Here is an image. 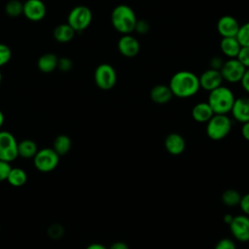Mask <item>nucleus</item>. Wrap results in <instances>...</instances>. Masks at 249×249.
<instances>
[{
	"label": "nucleus",
	"mask_w": 249,
	"mask_h": 249,
	"mask_svg": "<svg viewBox=\"0 0 249 249\" xmlns=\"http://www.w3.org/2000/svg\"><path fill=\"white\" fill-rule=\"evenodd\" d=\"M198 80L200 89L207 91H211L212 89L222 86V83L224 81L220 71L211 68L203 71L198 77Z\"/></svg>",
	"instance_id": "obj_14"
},
{
	"label": "nucleus",
	"mask_w": 249,
	"mask_h": 249,
	"mask_svg": "<svg viewBox=\"0 0 249 249\" xmlns=\"http://www.w3.org/2000/svg\"><path fill=\"white\" fill-rule=\"evenodd\" d=\"M240 85L242 87V89L247 92L249 93V68H246L241 80H240Z\"/></svg>",
	"instance_id": "obj_35"
},
{
	"label": "nucleus",
	"mask_w": 249,
	"mask_h": 249,
	"mask_svg": "<svg viewBox=\"0 0 249 249\" xmlns=\"http://www.w3.org/2000/svg\"><path fill=\"white\" fill-rule=\"evenodd\" d=\"M95 85L103 90L113 89L117 83V73L115 68L109 63L99 64L94 71Z\"/></svg>",
	"instance_id": "obj_7"
},
{
	"label": "nucleus",
	"mask_w": 249,
	"mask_h": 249,
	"mask_svg": "<svg viewBox=\"0 0 249 249\" xmlns=\"http://www.w3.org/2000/svg\"><path fill=\"white\" fill-rule=\"evenodd\" d=\"M1 81H2V74L0 72V86H1Z\"/></svg>",
	"instance_id": "obj_42"
},
{
	"label": "nucleus",
	"mask_w": 249,
	"mask_h": 249,
	"mask_svg": "<svg viewBox=\"0 0 249 249\" xmlns=\"http://www.w3.org/2000/svg\"><path fill=\"white\" fill-rule=\"evenodd\" d=\"M11 186L18 188L23 186L27 181L26 172L19 167H12L6 180Z\"/></svg>",
	"instance_id": "obj_24"
},
{
	"label": "nucleus",
	"mask_w": 249,
	"mask_h": 249,
	"mask_svg": "<svg viewBox=\"0 0 249 249\" xmlns=\"http://www.w3.org/2000/svg\"><path fill=\"white\" fill-rule=\"evenodd\" d=\"M11 168H12V166H11L10 162L0 160V182L7 180V177L9 175Z\"/></svg>",
	"instance_id": "obj_32"
},
{
	"label": "nucleus",
	"mask_w": 249,
	"mask_h": 249,
	"mask_svg": "<svg viewBox=\"0 0 249 249\" xmlns=\"http://www.w3.org/2000/svg\"><path fill=\"white\" fill-rule=\"evenodd\" d=\"M4 121H5L4 114H3V112L0 110V128L2 127V125H3V124H4Z\"/></svg>",
	"instance_id": "obj_41"
},
{
	"label": "nucleus",
	"mask_w": 249,
	"mask_h": 249,
	"mask_svg": "<svg viewBox=\"0 0 249 249\" xmlns=\"http://www.w3.org/2000/svg\"><path fill=\"white\" fill-rule=\"evenodd\" d=\"M246 68L237 58H228L224 61L222 68L220 69V73L224 81L235 84L239 83Z\"/></svg>",
	"instance_id": "obj_9"
},
{
	"label": "nucleus",
	"mask_w": 249,
	"mask_h": 249,
	"mask_svg": "<svg viewBox=\"0 0 249 249\" xmlns=\"http://www.w3.org/2000/svg\"><path fill=\"white\" fill-rule=\"evenodd\" d=\"M231 120L227 114H214L206 123V134L214 141L222 140L231 132Z\"/></svg>",
	"instance_id": "obj_4"
},
{
	"label": "nucleus",
	"mask_w": 249,
	"mask_h": 249,
	"mask_svg": "<svg viewBox=\"0 0 249 249\" xmlns=\"http://www.w3.org/2000/svg\"><path fill=\"white\" fill-rule=\"evenodd\" d=\"M234 100L235 97L231 89L228 87L220 86L209 91L207 102L214 114H228L231 112Z\"/></svg>",
	"instance_id": "obj_3"
},
{
	"label": "nucleus",
	"mask_w": 249,
	"mask_h": 249,
	"mask_svg": "<svg viewBox=\"0 0 249 249\" xmlns=\"http://www.w3.org/2000/svg\"><path fill=\"white\" fill-rule=\"evenodd\" d=\"M229 226L235 239L241 242L249 241V217L247 215L234 216Z\"/></svg>",
	"instance_id": "obj_10"
},
{
	"label": "nucleus",
	"mask_w": 249,
	"mask_h": 249,
	"mask_svg": "<svg viewBox=\"0 0 249 249\" xmlns=\"http://www.w3.org/2000/svg\"><path fill=\"white\" fill-rule=\"evenodd\" d=\"M164 147L169 154L173 156H178L184 152L186 147V142L182 135L173 132V133H169L165 137Z\"/></svg>",
	"instance_id": "obj_16"
},
{
	"label": "nucleus",
	"mask_w": 249,
	"mask_h": 249,
	"mask_svg": "<svg viewBox=\"0 0 249 249\" xmlns=\"http://www.w3.org/2000/svg\"><path fill=\"white\" fill-rule=\"evenodd\" d=\"M238 20L230 15L222 16L217 21V31L222 38L224 37H235L239 29Z\"/></svg>",
	"instance_id": "obj_12"
},
{
	"label": "nucleus",
	"mask_w": 249,
	"mask_h": 249,
	"mask_svg": "<svg viewBox=\"0 0 249 249\" xmlns=\"http://www.w3.org/2000/svg\"><path fill=\"white\" fill-rule=\"evenodd\" d=\"M58 64V58L54 53H44L38 59L37 66L40 71L44 73H51L53 72Z\"/></svg>",
	"instance_id": "obj_20"
},
{
	"label": "nucleus",
	"mask_w": 249,
	"mask_h": 249,
	"mask_svg": "<svg viewBox=\"0 0 249 249\" xmlns=\"http://www.w3.org/2000/svg\"><path fill=\"white\" fill-rule=\"evenodd\" d=\"M232 218H233V216H231V215H230V214H226L223 219H224V222H225L226 224L230 225L231 222L232 221Z\"/></svg>",
	"instance_id": "obj_40"
},
{
	"label": "nucleus",
	"mask_w": 249,
	"mask_h": 249,
	"mask_svg": "<svg viewBox=\"0 0 249 249\" xmlns=\"http://www.w3.org/2000/svg\"><path fill=\"white\" fill-rule=\"evenodd\" d=\"M86 249H108L101 243H91Z\"/></svg>",
	"instance_id": "obj_39"
},
{
	"label": "nucleus",
	"mask_w": 249,
	"mask_h": 249,
	"mask_svg": "<svg viewBox=\"0 0 249 249\" xmlns=\"http://www.w3.org/2000/svg\"><path fill=\"white\" fill-rule=\"evenodd\" d=\"M241 135L242 137L249 141V122H246V123H243L242 124V126H241Z\"/></svg>",
	"instance_id": "obj_37"
},
{
	"label": "nucleus",
	"mask_w": 249,
	"mask_h": 249,
	"mask_svg": "<svg viewBox=\"0 0 249 249\" xmlns=\"http://www.w3.org/2000/svg\"><path fill=\"white\" fill-rule=\"evenodd\" d=\"M173 93L167 85L159 84L154 86L150 90V98L157 104H165L171 100Z\"/></svg>",
	"instance_id": "obj_17"
},
{
	"label": "nucleus",
	"mask_w": 249,
	"mask_h": 249,
	"mask_svg": "<svg viewBox=\"0 0 249 249\" xmlns=\"http://www.w3.org/2000/svg\"><path fill=\"white\" fill-rule=\"evenodd\" d=\"M241 199L240 194L234 189H228L222 194V201L227 206H235Z\"/></svg>",
	"instance_id": "obj_25"
},
{
	"label": "nucleus",
	"mask_w": 249,
	"mask_h": 249,
	"mask_svg": "<svg viewBox=\"0 0 249 249\" xmlns=\"http://www.w3.org/2000/svg\"><path fill=\"white\" fill-rule=\"evenodd\" d=\"M236 58L245 68H249V47H241Z\"/></svg>",
	"instance_id": "obj_30"
},
{
	"label": "nucleus",
	"mask_w": 249,
	"mask_h": 249,
	"mask_svg": "<svg viewBox=\"0 0 249 249\" xmlns=\"http://www.w3.org/2000/svg\"><path fill=\"white\" fill-rule=\"evenodd\" d=\"M92 20V13L87 6L74 7L67 18V23L75 31H83L88 28Z\"/></svg>",
	"instance_id": "obj_6"
},
{
	"label": "nucleus",
	"mask_w": 249,
	"mask_h": 249,
	"mask_svg": "<svg viewBox=\"0 0 249 249\" xmlns=\"http://www.w3.org/2000/svg\"><path fill=\"white\" fill-rule=\"evenodd\" d=\"M75 32L76 31L68 23H62L54 28L53 37L57 42L67 43L73 39Z\"/></svg>",
	"instance_id": "obj_22"
},
{
	"label": "nucleus",
	"mask_w": 249,
	"mask_h": 249,
	"mask_svg": "<svg viewBox=\"0 0 249 249\" xmlns=\"http://www.w3.org/2000/svg\"><path fill=\"white\" fill-rule=\"evenodd\" d=\"M59 156L53 148H43L37 151L33 158V163L40 172H51L57 166Z\"/></svg>",
	"instance_id": "obj_5"
},
{
	"label": "nucleus",
	"mask_w": 249,
	"mask_h": 249,
	"mask_svg": "<svg viewBox=\"0 0 249 249\" xmlns=\"http://www.w3.org/2000/svg\"><path fill=\"white\" fill-rule=\"evenodd\" d=\"M224 59L221 57V56H213L211 57L210 61H209V66L211 69H214V70H219L222 68L223 64H224Z\"/></svg>",
	"instance_id": "obj_33"
},
{
	"label": "nucleus",
	"mask_w": 249,
	"mask_h": 249,
	"mask_svg": "<svg viewBox=\"0 0 249 249\" xmlns=\"http://www.w3.org/2000/svg\"><path fill=\"white\" fill-rule=\"evenodd\" d=\"M239 206L242 210V212L249 216V193L246 194L245 196H241V199H240V202H239Z\"/></svg>",
	"instance_id": "obj_34"
},
{
	"label": "nucleus",
	"mask_w": 249,
	"mask_h": 249,
	"mask_svg": "<svg viewBox=\"0 0 249 249\" xmlns=\"http://www.w3.org/2000/svg\"><path fill=\"white\" fill-rule=\"evenodd\" d=\"M108 249H129L128 245L123 241H116L110 245Z\"/></svg>",
	"instance_id": "obj_38"
},
{
	"label": "nucleus",
	"mask_w": 249,
	"mask_h": 249,
	"mask_svg": "<svg viewBox=\"0 0 249 249\" xmlns=\"http://www.w3.org/2000/svg\"><path fill=\"white\" fill-rule=\"evenodd\" d=\"M37 151V144L31 139H23L20 142H18V157H21L23 159H33Z\"/></svg>",
	"instance_id": "obj_21"
},
{
	"label": "nucleus",
	"mask_w": 249,
	"mask_h": 249,
	"mask_svg": "<svg viewBox=\"0 0 249 249\" xmlns=\"http://www.w3.org/2000/svg\"><path fill=\"white\" fill-rule=\"evenodd\" d=\"M235 37L241 47H249V21L239 26L238 32Z\"/></svg>",
	"instance_id": "obj_27"
},
{
	"label": "nucleus",
	"mask_w": 249,
	"mask_h": 249,
	"mask_svg": "<svg viewBox=\"0 0 249 249\" xmlns=\"http://www.w3.org/2000/svg\"><path fill=\"white\" fill-rule=\"evenodd\" d=\"M214 249H236V246L231 239L222 238L216 243Z\"/></svg>",
	"instance_id": "obj_31"
},
{
	"label": "nucleus",
	"mask_w": 249,
	"mask_h": 249,
	"mask_svg": "<svg viewBox=\"0 0 249 249\" xmlns=\"http://www.w3.org/2000/svg\"><path fill=\"white\" fill-rule=\"evenodd\" d=\"M117 47L120 53L127 58L135 57L140 52V43L131 34H123L118 41Z\"/></svg>",
	"instance_id": "obj_11"
},
{
	"label": "nucleus",
	"mask_w": 249,
	"mask_h": 249,
	"mask_svg": "<svg viewBox=\"0 0 249 249\" xmlns=\"http://www.w3.org/2000/svg\"><path fill=\"white\" fill-rule=\"evenodd\" d=\"M231 112L234 120L239 123L249 122V96L235 98Z\"/></svg>",
	"instance_id": "obj_15"
},
{
	"label": "nucleus",
	"mask_w": 249,
	"mask_h": 249,
	"mask_svg": "<svg viewBox=\"0 0 249 249\" xmlns=\"http://www.w3.org/2000/svg\"><path fill=\"white\" fill-rule=\"evenodd\" d=\"M241 45L236 37H224L220 41V50L228 58H236Z\"/></svg>",
	"instance_id": "obj_18"
},
{
	"label": "nucleus",
	"mask_w": 249,
	"mask_h": 249,
	"mask_svg": "<svg viewBox=\"0 0 249 249\" xmlns=\"http://www.w3.org/2000/svg\"><path fill=\"white\" fill-rule=\"evenodd\" d=\"M5 11L10 17H18L23 11V4L18 0H11L6 4Z\"/></svg>",
	"instance_id": "obj_26"
},
{
	"label": "nucleus",
	"mask_w": 249,
	"mask_h": 249,
	"mask_svg": "<svg viewBox=\"0 0 249 249\" xmlns=\"http://www.w3.org/2000/svg\"><path fill=\"white\" fill-rule=\"evenodd\" d=\"M18 157V141L14 134L7 130L0 131V160L8 162L14 161Z\"/></svg>",
	"instance_id": "obj_8"
},
{
	"label": "nucleus",
	"mask_w": 249,
	"mask_h": 249,
	"mask_svg": "<svg viewBox=\"0 0 249 249\" xmlns=\"http://www.w3.org/2000/svg\"><path fill=\"white\" fill-rule=\"evenodd\" d=\"M22 13L26 18L32 21H38L45 18L47 8L42 0H26L23 3Z\"/></svg>",
	"instance_id": "obj_13"
},
{
	"label": "nucleus",
	"mask_w": 249,
	"mask_h": 249,
	"mask_svg": "<svg viewBox=\"0 0 249 249\" xmlns=\"http://www.w3.org/2000/svg\"><path fill=\"white\" fill-rule=\"evenodd\" d=\"M57 67H59L61 70L63 71H68L70 70V68L72 67V62L70 59L68 58H61V59H58V64H57Z\"/></svg>",
	"instance_id": "obj_36"
},
{
	"label": "nucleus",
	"mask_w": 249,
	"mask_h": 249,
	"mask_svg": "<svg viewBox=\"0 0 249 249\" xmlns=\"http://www.w3.org/2000/svg\"><path fill=\"white\" fill-rule=\"evenodd\" d=\"M213 115L214 112L208 102H198L192 109V117L197 123H207Z\"/></svg>",
	"instance_id": "obj_19"
},
{
	"label": "nucleus",
	"mask_w": 249,
	"mask_h": 249,
	"mask_svg": "<svg viewBox=\"0 0 249 249\" xmlns=\"http://www.w3.org/2000/svg\"><path fill=\"white\" fill-rule=\"evenodd\" d=\"M173 96L188 98L200 89L198 76L189 70H180L172 75L168 84Z\"/></svg>",
	"instance_id": "obj_1"
},
{
	"label": "nucleus",
	"mask_w": 249,
	"mask_h": 249,
	"mask_svg": "<svg viewBox=\"0 0 249 249\" xmlns=\"http://www.w3.org/2000/svg\"><path fill=\"white\" fill-rule=\"evenodd\" d=\"M136 21V14L128 5H118L111 13V23L113 27L122 35L131 34L134 31Z\"/></svg>",
	"instance_id": "obj_2"
},
{
	"label": "nucleus",
	"mask_w": 249,
	"mask_h": 249,
	"mask_svg": "<svg viewBox=\"0 0 249 249\" xmlns=\"http://www.w3.org/2000/svg\"><path fill=\"white\" fill-rule=\"evenodd\" d=\"M150 23L145 20V19H137L135 27H134V31L139 34V35H145L149 32L150 30Z\"/></svg>",
	"instance_id": "obj_29"
},
{
	"label": "nucleus",
	"mask_w": 249,
	"mask_h": 249,
	"mask_svg": "<svg viewBox=\"0 0 249 249\" xmlns=\"http://www.w3.org/2000/svg\"><path fill=\"white\" fill-rule=\"evenodd\" d=\"M72 146V141L70 137L66 134H59L57 135L53 143V149L54 152L60 157L68 154Z\"/></svg>",
	"instance_id": "obj_23"
},
{
	"label": "nucleus",
	"mask_w": 249,
	"mask_h": 249,
	"mask_svg": "<svg viewBox=\"0 0 249 249\" xmlns=\"http://www.w3.org/2000/svg\"><path fill=\"white\" fill-rule=\"evenodd\" d=\"M12 56V52L10 48L5 45L0 43V67L7 64Z\"/></svg>",
	"instance_id": "obj_28"
}]
</instances>
